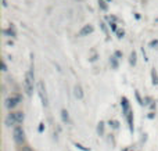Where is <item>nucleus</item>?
<instances>
[{"instance_id":"nucleus-4","label":"nucleus","mask_w":158,"mask_h":151,"mask_svg":"<svg viewBox=\"0 0 158 151\" xmlns=\"http://www.w3.org/2000/svg\"><path fill=\"white\" fill-rule=\"evenodd\" d=\"M38 92H39V96H40V99H42L43 105H47V104H49L47 94H46V89H44V85H43V82H39V83H38Z\"/></svg>"},{"instance_id":"nucleus-2","label":"nucleus","mask_w":158,"mask_h":151,"mask_svg":"<svg viewBox=\"0 0 158 151\" xmlns=\"http://www.w3.org/2000/svg\"><path fill=\"white\" fill-rule=\"evenodd\" d=\"M32 90H33V72L32 69L28 71L25 76V92L26 94H32Z\"/></svg>"},{"instance_id":"nucleus-1","label":"nucleus","mask_w":158,"mask_h":151,"mask_svg":"<svg viewBox=\"0 0 158 151\" xmlns=\"http://www.w3.org/2000/svg\"><path fill=\"white\" fill-rule=\"evenodd\" d=\"M22 121H24L22 112H11V114H8V117L6 118V125L13 126V125H15V123H21Z\"/></svg>"},{"instance_id":"nucleus-7","label":"nucleus","mask_w":158,"mask_h":151,"mask_svg":"<svg viewBox=\"0 0 158 151\" xmlns=\"http://www.w3.org/2000/svg\"><path fill=\"white\" fill-rule=\"evenodd\" d=\"M75 96H76V99H83V92H82V87H81V85H76L75 86Z\"/></svg>"},{"instance_id":"nucleus-10","label":"nucleus","mask_w":158,"mask_h":151,"mask_svg":"<svg viewBox=\"0 0 158 151\" xmlns=\"http://www.w3.org/2000/svg\"><path fill=\"white\" fill-rule=\"evenodd\" d=\"M153 79H154V83H158V78H157V74H155V71H153Z\"/></svg>"},{"instance_id":"nucleus-5","label":"nucleus","mask_w":158,"mask_h":151,"mask_svg":"<svg viewBox=\"0 0 158 151\" xmlns=\"http://www.w3.org/2000/svg\"><path fill=\"white\" fill-rule=\"evenodd\" d=\"M21 101V97L20 96H17V94H14V96H11V97H8V99H7V101H6V107L7 108H14V107H15L17 104H18V103Z\"/></svg>"},{"instance_id":"nucleus-9","label":"nucleus","mask_w":158,"mask_h":151,"mask_svg":"<svg viewBox=\"0 0 158 151\" xmlns=\"http://www.w3.org/2000/svg\"><path fill=\"white\" fill-rule=\"evenodd\" d=\"M103 129H104V123H103V122H100V123H99V133H100V135L103 133Z\"/></svg>"},{"instance_id":"nucleus-6","label":"nucleus","mask_w":158,"mask_h":151,"mask_svg":"<svg viewBox=\"0 0 158 151\" xmlns=\"http://www.w3.org/2000/svg\"><path fill=\"white\" fill-rule=\"evenodd\" d=\"M90 32H93V26H90V25H85L81 29V32H79V35L81 36H85V35H87V33H90Z\"/></svg>"},{"instance_id":"nucleus-3","label":"nucleus","mask_w":158,"mask_h":151,"mask_svg":"<svg viewBox=\"0 0 158 151\" xmlns=\"http://www.w3.org/2000/svg\"><path fill=\"white\" fill-rule=\"evenodd\" d=\"M14 140H15V143H18V144H22L24 140H25V133H24V129L21 128V126H15L14 128Z\"/></svg>"},{"instance_id":"nucleus-8","label":"nucleus","mask_w":158,"mask_h":151,"mask_svg":"<svg viewBox=\"0 0 158 151\" xmlns=\"http://www.w3.org/2000/svg\"><path fill=\"white\" fill-rule=\"evenodd\" d=\"M61 115H63V119H64V122H67V123H69V117H68V112H67L65 110H63V111H61Z\"/></svg>"}]
</instances>
